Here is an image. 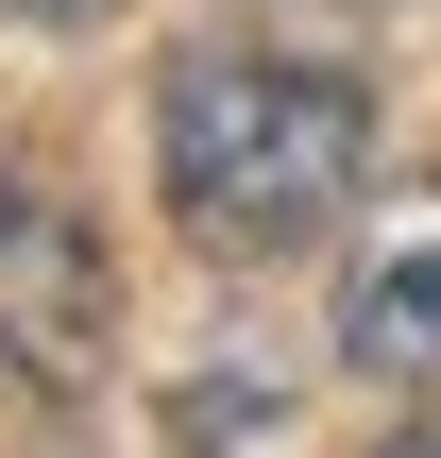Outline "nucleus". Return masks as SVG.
Instances as JSON below:
<instances>
[{
	"label": "nucleus",
	"mask_w": 441,
	"mask_h": 458,
	"mask_svg": "<svg viewBox=\"0 0 441 458\" xmlns=\"http://www.w3.org/2000/svg\"><path fill=\"white\" fill-rule=\"evenodd\" d=\"M153 153H170V221L204 255H306L357 170H374V102L340 68H289V51H187L170 102H153Z\"/></svg>",
	"instance_id": "f257e3e1"
},
{
	"label": "nucleus",
	"mask_w": 441,
	"mask_h": 458,
	"mask_svg": "<svg viewBox=\"0 0 441 458\" xmlns=\"http://www.w3.org/2000/svg\"><path fill=\"white\" fill-rule=\"evenodd\" d=\"M102 238L51 170H0V357L34 391H102Z\"/></svg>",
	"instance_id": "f03ea898"
},
{
	"label": "nucleus",
	"mask_w": 441,
	"mask_h": 458,
	"mask_svg": "<svg viewBox=\"0 0 441 458\" xmlns=\"http://www.w3.org/2000/svg\"><path fill=\"white\" fill-rule=\"evenodd\" d=\"M340 374L357 391H441V187H408L357 272H340Z\"/></svg>",
	"instance_id": "7ed1b4c3"
},
{
	"label": "nucleus",
	"mask_w": 441,
	"mask_h": 458,
	"mask_svg": "<svg viewBox=\"0 0 441 458\" xmlns=\"http://www.w3.org/2000/svg\"><path fill=\"white\" fill-rule=\"evenodd\" d=\"M17 17H119V0H17Z\"/></svg>",
	"instance_id": "20e7f679"
},
{
	"label": "nucleus",
	"mask_w": 441,
	"mask_h": 458,
	"mask_svg": "<svg viewBox=\"0 0 441 458\" xmlns=\"http://www.w3.org/2000/svg\"><path fill=\"white\" fill-rule=\"evenodd\" d=\"M323 17H374V0H323Z\"/></svg>",
	"instance_id": "39448f33"
},
{
	"label": "nucleus",
	"mask_w": 441,
	"mask_h": 458,
	"mask_svg": "<svg viewBox=\"0 0 441 458\" xmlns=\"http://www.w3.org/2000/svg\"><path fill=\"white\" fill-rule=\"evenodd\" d=\"M391 458H441V442H391Z\"/></svg>",
	"instance_id": "423d86ee"
}]
</instances>
